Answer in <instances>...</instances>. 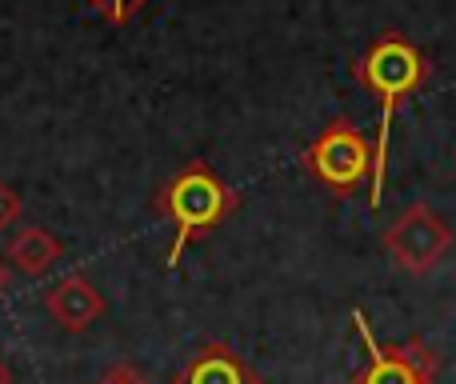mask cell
<instances>
[{"label": "cell", "instance_id": "cell-6", "mask_svg": "<svg viewBox=\"0 0 456 384\" xmlns=\"http://www.w3.org/2000/svg\"><path fill=\"white\" fill-rule=\"evenodd\" d=\"M45 308H48V316L56 321V329L85 332V329H93L104 313H109V300H104V292L96 289L88 276L72 273V276L56 281L53 289L45 292Z\"/></svg>", "mask_w": 456, "mask_h": 384}, {"label": "cell", "instance_id": "cell-13", "mask_svg": "<svg viewBox=\"0 0 456 384\" xmlns=\"http://www.w3.org/2000/svg\"><path fill=\"white\" fill-rule=\"evenodd\" d=\"M0 384H12V372H8L4 361H0Z\"/></svg>", "mask_w": 456, "mask_h": 384}, {"label": "cell", "instance_id": "cell-1", "mask_svg": "<svg viewBox=\"0 0 456 384\" xmlns=\"http://www.w3.org/2000/svg\"><path fill=\"white\" fill-rule=\"evenodd\" d=\"M353 72L380 101V128H377V141H372V181H369V200L372 208H380V200H385V173H388V136H393L396 109L425 85L433 64L425 61V53L404 32H380L364 48L361 61L353 64Z\"/></svg>", "mask_w": 456, "mask_h": 384}, {"label": "cell", "instance_id": "cell-2", "mask_svg": "<svg viewBox=\"0 0 456 384\" xmlns=\"http://www.w3.org/2000/svg\"><path fill=\"white\" fill-rule=\"evenodd\" d=\"M236 204H240V196L228 189L208 165L192 160L189 168H181V173L157 192V208L165 212L168 225L176 228V241H173V249H168V265H176L192 241H200V236H208L213 228H221L236 212Z\"/></svg>", "mask_w": 456, "mask_h": 384}, {"label": "cell", "instance_id": "cell-4", "mask_svg": "<svg viewBox=\"0 0 456 384\" xmlns=\"http://www.w3.org/2000/svg\"><path fill=\"white\" fill-rule=\"evenodd\" d=\"M452 249V228L444 225V217L436 208H428L425 200L409 204L393 225L385 228V252L393 257L396 268L412 276H425L449 257Z\"/></svg>", "mask_w": 456, "mask_h": 384}, {"label": "cell", "instance_id": "cell-10", "mask_svg": "<svg viewBox=\"0 0 456 384\" xmlns=\"http://www.w3.org/2000/svg\"><path fill=\"white\" fill-rule=\"evenodd\" d=\"M16 220H20V196H16L12 184L0 181V233L8 225H16Z\"/></svg>", "mask_w": 456, "mask_h": 384}, {"label": "cell", "instance_id": "cell-3", "mask_svg": "<svg viewBox=\"0 0 456 384\" xmlns=\"http://www.w3.org/2000/svg\"><path fill=\"white\" fill-rule=\"evenodd\" d=\"M305 168L332 196H353L372 181V141L353 120H332L305 149Z\"/></svg>", "mask_w": 456, "mask_h": 384}, {"label": "cell", "instance_id": "cell-5", "mask_svg": "<svg viewBox=\"0 0 456 384\" xmlns=\"http://www.w3.org/2000/svg\"><path fill=\"white\" fill-rule=\"evenodd\" d=\"M356 332L369 345V364L356 372L353 384H436L441 356L433 345H425L420 337L404 340V345H377L361 313H356Z\"/></svg>", "mask_w": 456, "mask_h": 384}, {"label": "cell", "instance_id": "cell-8", "mask_svg": "<svg viewBox=\"0 0 456 384\" xmlns=\"http://www.w3.org/2000/svg\"><path fill=\"white\" fill-rule=\"evenodd\" d=\"M61 252H64V244L56 241L48 228H40V225H24L20 233L8 241V249H4V260L16 268V273H24V276H45L48 268L61 260Z\"/></svg>", "mask_w": 456, "mask_h": 384}, {"label": "cell", "instance_id": "cell-12", "mask_svg": "<svg viewBox=\"0 0 456 384\" xmlns=\"http://www.w3.org/2000/svg\"><path fill=\"white\" fill-rule=\"evenodd\" d=\"M4 289H8V260L0 257V292H4Z\"/></svg>", "mask_w": 456, "mask_h": 384}, {"label": "cell", "instance_id": "cell-9", "mask_svg": "<svg viewBox=\"0 0 456 384\" xmlns=\"http://www.w3.org/2000/svg\"><path fill=\"white\" fill-rule=\"evenodd\" d=\"M88 4H93L109 24H128L149 0H88Z\"/></svg>", "mask_w": 456, "mask_h": 384}, {"label": "cell", "instance_id": "cell-11", "mask_svg": "<svg viewBox=\"0 0 456 384\" xmlns=\"http://www.w3.org/2000/svg\"><path fill=\"white\" fill-rule=\"evenodd\" d=\"M96 384H152V380L144 377L141 369H133V364H117V369H109Z\"/></svg>", "mask_w": 456, "mask_h": 384}, {"label": "cell", "instance_id": "cell-7", "mask_svg": "<svg viewBox=\"0 0 456 384\" xmlns=\"http://www.w3.org/2000/svg\"><path fill=\"white\" fill-rule=\"evenodd\" d=\"M173 384H260V377L228 345H205L184 361Z\"/></svg>", "mask_w": 456, "mask_h": 384}]
</instances>
